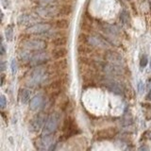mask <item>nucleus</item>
<instances>
[{
  "mask_svg": "<svg viewBox=\"0 0 151 151\" xmlns=\"http://www.w3.org/2000/svg\"><path fill=\"white\" fill-rule=\"evenodd\" d=\"M50 78V72H48L47 67L39 66L34 67L30 73L27 79V84L30 87H37L43 84Z\"/></svg>",
  "mask_w": 151,
  "mask_h": 151,
  "instance_id": "f257e3e1",
  "label": "nucleus"
},
{
  "mask_svg": "<svg viewBox=\"0 0 151 151\" xmlns=\"http://www.w3.org/2000/svg\"><path fill=\"white\" fill-rule=\"evenodd\" d=\"M60 120V116L58 112H52L49 116L46 118V123L44 125L43 128V136L44 137H49L53 133L56 132L58 130Z\"/></svg>",
  "mask_w": 151,
  "mask_h": 151,
  "instance_id": "f03ea898",
  "label": "nucleus"
},
{
  "mask_svg": "<svg viewBox=\"0 0 151 151\" xmlns=\"http://www.w3.org/2000/svg\"><path fill=\"white\" fill-rule=\"evenodd\" d=\"M35 13L41 18L53 19L60 16V7L54 5H38L35 8Z\"/></svg>",
  "mask_w": 151,
  "mask_h": 151,
  "instance_id": "7ed1b4c3",
  "label": "nucleus"
},
{
  "mask_svg": "<svg viewBox=\"0 0 151 151\" xmlns=\"http://www.w3.org/2000/svg\"><path fill=\"white\" fill-rule=\"evenodd\" d=\"M21 46L23 48L27 50H30L31 52H38V51H43L47 48V43L46 40L42 38H31L27 39L22 42Z\"/></svg>",
  "mask_w": 151,
  "mask_h": 151,
  "instance_id": "20e7f679",
  "label": "nucleus"
},
{
  "mask_svg": "<svg viewBox=\"0 0 151 151\" xmlns=\"http://www.w3.org/2000/svg\"><path fill=\"white\" fill-rule=\"evenodd\" d=\"M84 42L86 44H88L89 46L97 48L108 49V48L111 47V44H109V42L98 34H87L84 38Z\"/></svg>",
  "mask_w": 151,
  "mask_h": 151,
  "instance_id": "39448f33",
  "label": "nucleus"
},
{
  "mask_svg": "<svg viewBox=\"0 0 151 151\" xmlns=\"http://www.w3.org/2000/svg\"><path fill=\"white\" fill-rule=\"evenodd\" d=\"M52 57L46 51H38V52H34L33 55L31 57V60H30V66L31 67H39V66H44V64H46L50 60Z\"/></svg>",
  "mask_w": 151,
  "mask_h": 151,
  "instance_id": "423d86ee",
  "label": "nucleus"
},
{
  "mask_svg": "<svg viewBox=\"0 0 151 151\" xmlns=\"http://www.w3.org/2000/svg\"><path fill=\"white\" fill-rule=\"evenodd\" d=\"M53 28L52 23H48V22H38V23L28 27L26 32L30 35H34V36H39V35L44 33L50 28Z\"/></svg>",
  "mask_w": 151,
  "mask_h": 151,
  "instance_id": "0eeeda50",
  "label": "nucleus"
},
{
  "mask_svg": "<svg viewBox=\"0 0 151 151\" xmlns=\"http://www.w3.org/2000/svg\"><path fill=\"white\" fill-rule=\"evenodd\" d=\"M102 72L110 77H120L123 75V67L111 62H102L99 63Z\"/></svg>",
  "mask_w": 151,
  "mask_h": 151,
  "instance_id": "6e6552de",
  "label": "nucleus"
},
{
  "mask_svg": "<svg viewBox=\"0 0 151 151\" xmlns=\"http://www.w3.org/2000/svg\"><path fill=\"white\" fill-rule=\"evenodd\" d=\"M103 84L109 91L113 93L115 95H121L124 94V87L120 82L112 79H105L103 80Z\"/></svg>",
  "mask_w": 151,
  "mask_h": 151,
  "instance_id": "1a4fd4ad",
  "label": "nucleus"
},
{
  "mask_svg": "<svg viewBox=\"0 0 151 151\" xmlns=\"http://www.w3.org/2000/svg\"><path fill=\"white\" fill-rule=\"evenodd\" d=\"M39 15L34 13H23L18 17V24L23 27H30V26L36 24L39 22Z\"/></svg>",
  "mask_w": 151,
  "mask_h": 151,
  "instance_id": "9d476101",
  "label": "nucleus"
},
{
  "mask_svg": "<svg viewBox=\"0 0 151 151\" xmlns=\"http://www.w3.org/2000/svg\"><path fill=\"white\" fill-rule=\"evenodd\" d=\"M104 59L106 62L117 64V65L124 67V59L119 53L113 50H106L104 52Z\"/></svg>",
  "mask_w": 151,
  "mask_h": 151,
  "instance_id": "9b49d317",
  "label": "nucleus"
},
{
  "mask_svg": "<svg viewBox=\"0 0 151 151\" xmlns=\"http://www.w3.org/2000/svg\"><path fill=\"white\" fill-rule=\"evenodd\" d=\"M46 121V116L43 113L36 114L32 118L30 123V130L31 132H38L42 128V127H43V125Z\"/></svg>",
  "mask_w": 151,
  "mask_h": 151,
  "instance_id": "f8f14e48",
  "label": "nucleus"
},
{
  "mask_svg": "<svg viewBox=\"0 0 151 151\" xmlns=\"http://www.w3.org/2000/svg\"><path fill=\"white\" fill-rule=\"evenodd\" d=\"M44 105H46V98H44V96L42 94H39L35 95L30 100V108L31 111H36L43 109L44 107Z\"/></svg>",
  "mask_w": 151,
  "mask_h": 151,
  "instance_id": "ddd939ff",
  "label": "nucleus"
},
{
  "mask_svg": "<svg viewBox=\"0 0 151 151\" xmlns=\"http://www.w3.org/2000/svg\"><path fill=\"white\" fill-rule=\"evenodd\" d=\"M67 54H68V50H67V48L64 46L55 47L52 51H51V57H52V59L56 60L65 59Z\"/></svg>",
  "mask_w": 151,
  "mask_h": 151,
  "instance_id": "4468645a",
  "label": "nucleus"
},
{
  "mask_svg": "<svg viewBox=\"0 0 151 151\" xmlns=\"http://www.w3.org/2000/svg\"><path fill=\"white\" fill-rule=\"evenodd\" d=\"M53 27L57 28V30H66L70 28V25H71V21L69 20L68 18L62 17V18H59L53 22Z\"/></svg>",
  "mask_w": 151,
  "mask_h": 151,
  "instance_id": "2eb2a0df",
  "label": "nucleus"
},
{
  "mask_svg": "<svg viewBox=\"0 0 151 151\" xmlns=\"http://www.w3.org/2000/svg\"><path fill=\"white\" fill-rule=\"evenodd\" d=\"M34 52H31L30 50H27L23 48L18 52V58L22 62H30V60H31V57L33 55Z\"/></svg>",
  "mask_w": 151,
  "mask_h": 151,
  "instance_id": "dca6fc26",
  "label": "nucleus"
},
{
  "mask_svg": "<svg viewBox=\"0 0 151 151\" xmlns=\"http://www.w3.org/2000/svg\"><path fill=\"white\" fill-rule=\"evenodd\" d=\"M67 66H68L67 60L66 59H62V60H56V62L52 64L51 68H52L53 70H56V71H58V72H62V71H63L64 69L67 68Z\"/></svg>",
  "mask_w": 151,
  "mask_h": 151,
  "instance_id": "f3484780",
  "label": "nucleus"
},
{
  "mask_svg": "<svg viewBox=\"0 0 151 151\" xmlns=\"http://www.w3.org/2000/svg\"><path fill=\"white\" fill-rule=\"evenodd\" d=\"M51 44H52V46H54L55 47L64 46L68 44V38H67L65 35H63V36H58L56 38H54V39H52Z\"/></svg>",
  "mask_w": 151,
  "mask_h": 151,
  "instance_id": "a211bd4d",
  "label": "nucleus"
},
{
  "mask_svg": "<svg viewBox=\"0 0 151 151\" xmlns=\"http://www.w3.org/2000/svg\"><path fill=\"white\" fill-rule=\"evenodd\" d=\"M30 95H31V91L28 89L23 88L20 90L19 92V97H20V101L22 104H27L30 99Z\"/></svg>",
  "mask_w": 151,
  "mask_h": 151,
  "instance_id": "6ab92c4d",
  "label": "nucleus"
},
{
  "mask_svg": "<svg viewBox=\"0 0 151 151\" xmlns=\"http://www.w3.org/2000/svg\"><path fill=\"white\" fill-rule=\"evenodd\" d=\"M73 12V6L70 4H62L60 6V16L66 17Z\"/></svg>",
  "mask_w": 151,
  "mask_h": 151,
  "instance_id": "aec40b11",
  "label": "nucleus"
},
{
  "mask_svg": "<svg viewBox=\"0 0 151 151\" xmlns=\"http://www.w3.org/2000/svg\"><path fill=\"white\" fill-rule=\"evenodd\" d=\"M13 28H12V27L11 25L8 26L7 28H6L5 30V37L6 39H7V41L9 42V43H11V42L13 40Z\"/></svg>",
  "mask_w": 151,
  "mask_h": 151,
  "instance_id": "412c9836",
  "label": "nucleus"
},
{
  "mask_svg": "<svg viewBox=\"0 0 151 151\" xmlns=\"http://www.w3.org/2000/svg\"><path fill=\"white\" fill-rule=\"evenodd\" d=\"M62 87V79H56L48 85V88L51 90H57Z\"/></svg>",
  "mask_w": 151,
  "mask_h": 151,
  "instance_id": "4be33fe9",
  "label": "nucleus"
},
{
  "mask_svg": "<svg viewBox=\"0 0 151 151\" xmlns=\"http://www.w3.org/2000/svg\"><path fill=\"white\" fill-rule=\"evenodd\" d=\"M33 1L39 5H54L58 2V0H33Z\"/></svg>",
  "mask_w": 151,
  "mask_h": 151,
  "instance_id": "5701e85b",
  "label": "nucleus"
},
{
  "mask_svg": "<svg viewBox=\"0 0 151 151\" xmlns=\"http://www.w3.org/2000/svg\"><path fill=\"white\" fill-rule=\"evenodd\" d=\"M11 74L12 75H16L17 73V60L16 59H11Z\"/></svg>",
  "mask_w": 151,
  "mask_h": 151,
  "instance_id": "b1692460",
  "label": "nucleus"
},
{
  "mask_svg": "<svg viewBox=\"0 0 151 151\" xmlns=\"http://www.w3.org/2000/svg\"><path fill=\"white\" fill-rule=\"evenodd\" d=\"M147 63H148V59H147L146 55H144L140 60V67L141 68H144L147 65Z\"/></svg>",
  "mask_w": 151,
  "mask_h": 151,
  "instance_id": "393cba45",
  "label": "nucleus"
},
{
  "mask_svg": "<svg viewBox=\"0 0 151 151\" xmlns=\"http://www.w3.org/2000/svg\"><path fill=\"white\" fill-rule=\"evenodd\" d=\"M6 104H7V100H6L5 95H1V96H0V108L4 109L6 107Z\"/></svg>",
  "mask_w": 151,
  "mask_h": 151,
  "instance_id": "a878e982",
  "label": "nucleus"
},
{
  "mask_svg": "<svg viewBox=\"0 0 151 151\" xmlns=\"http://www.w3.org/2000/svg\"><path fill=\"white\" fill-rule=\"evenodd\" d=\"M137 88H138V92H139V94H143L144 91V84L143 81H140L138 82L137 84Z\"/></svg>",
  "mask_w": 151,
  "mask_h": 151,
  "instance_id": "bb28decb",
  "label": "nucleus"
},
{
  "mask_svg": "<svg viewBox=\"0 0 151 151\" xmlns=\"http://www.w3.org/2000/svg\"><path fill=\"white\" fill-rule=\"evenodd\" d=\"M1 4L4 9H8L11 5V1L9 0H1Z\"/></svg>",
  "mask_w": 151,
  "mask_h": 151,
  "instance_id": "cd10ccee",
  "label": "nucleus"
},
{
  "mask_svg": "<svg viewBox=\"0 0 151 151\" xmlns=\"http://www.w3.org/2000/svg\"><path fill=\"white\" fill-rule=\"evenodd\" d=\"M6 53V47L4 46V43H3V40H2V43H1V49H0V55L1 56H4Z\"/></svg>",
  "mask_w": 151,
  "mask_h": 151,
  "instance_id": "c85d7f7f",
  "label": "nucleus"
},
{
  "mask_svg": "<svg viewBox=\"0 0 151 151\" xmlns=\"http://www.w3.org/2000/svg\"><path fill=\"white\" fill-rule=\"evenodd\" d=\"M138 151H149V148H148V146H147L144 144V146H142L139 149H138Z\"/></svg>",
  "mask_w": 151,
  "mask_h": 151,
  "instance_id": "c756f323",
  "label": "nucleus"
},
{
  "mask_svg": "<svg viewBox=\"0 0 151 151\" xmlns=\"http://www.w3.org/2000/svg\"><path fill=\"white\" fill-rule=\"evenodd\" d=\"M6 62H1V73H3L4 72V70H5V68H6Z\"/></svg>",
  "mask_w": 151,
  "mask_h": 151,
  "instance_id": "7c9ffc66",
  "label": "nucleus"
},
{
  "mask_svg": "<svg viewBox=\"0 0 151 151\" xmlns=\"http://www.w3.org/2000/svg\"><path fill=\"white\" fill-rule=\"evenodd\" d=\"M3 83H4V75H1V85H3Z\"/></svg>",
  "mask_w": 151,
  "mask_h": 151,
  "instance_id": "2f4dec72",
  "label": "nucleus"
},
{
  "mask_svg": "<svg viewBox=\"0 0 151 151\" xmlns=\"http://www.w3.org/2000/svg\"><path fill=\"white\" fill-rule=\"evenodd\" d=\"M149 66H150V69H151V59H150V65Z\"/></svg>",
  "mask_w": 151,
  "mask_h": 151,
  "instance_id": "473e14b6",
  "label": "nucleus"
}]
</instances>
